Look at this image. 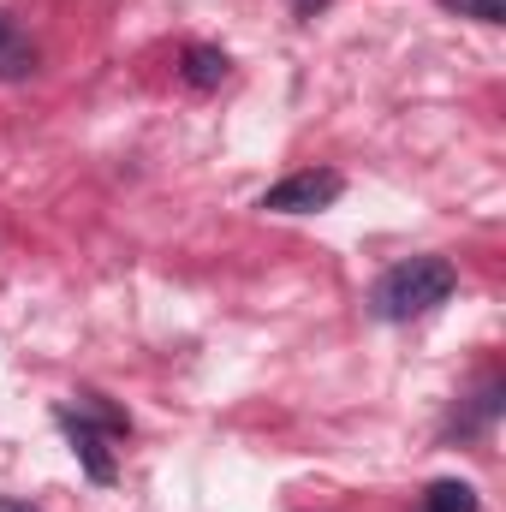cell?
I'll list each match as a JSON object with an SVG mask.
<instances>
[{"label":"cell","instance_id":"obj_2","mask_svg":"<svg viewBox=\"0 0 506 512\" xmlns=\"http://www.w3.org/2000/svg\"><path fill=\"white\" fill-rule=\"evenodd\" d=\"M340 191H346V179H340L334 167H304V173L268 185V191H262V209H268V215H316V209L340 203Z\"/></svg>","mask_w":506,"mask_h":512},{"label":"cell","instance_id":"obj_8","mask_svg":"<svg viewBox=\"0 0 506 512\" xmlns=\"http://www.w3.org/2000/svg\"><path fill=\"white\" fill-rule=\"evenodd\" d=\"M453 6L459 18H477V24H506V0H441Z\"/></svg>","mask_w":506,"mask_h":512},{"label":"cell","instance_id":"obj_1","mask_svg":"<svg viewBox=\"0 0 506 512\" xmlns=\"http://www.w3.org/2000/svg\"><path fill=\"white\" fill-rule=\"evenodd\" d=\"M459 286V268L447 256H411L399 268H387L376 280V316L381 322H411V316H429L435 304H447Z\"/></svg>","mask_w":506,"mask_h":512},{"label":"cell","instance_id":"obj_6","mask_svg":"<svg viewBox=\"0 0 506 512\" xmlns=\"http://www.w3.org/2000/svg\"><path fill=\"white\" fill-rule=\"evenodd\" d=\"M72 417H84L90 429H102V435H126L131 423H126V411L120 405H108L102 393H78V405H66Z\"/></svg>","mask_w":506,"mask_h":512},{"label":"cell","instance_id":"obj_4","mask_svg":"<svg viewBox=\"0 0 506 512\" xmlns=\"http://www.w3.org/2000/svg\"><path fill=\"white\" fill-rule=\"evenodd\" d=\"M36 72V48H30V36L0 12V78L12 84V78H30Z\"/></svg>","mask_w":506,"mask_h":512},{"label":"cell","instance_id":"obj_7","mask_svg":"<svg viewBox=\"0 0 506 512\" xmlns=\"http://www.w3.org/2000/svg\"><path fill=\"white\" fill-rule=\"evenodd\" d=\"M423 512H477V489L471 483H429V495H423Z\"/></svg>","mask_w":506,"mask_h":512},{"label":"cell","instance_id":"obj_10","mask_svg":"<svg viewBox=\"0 0 506 512\" xmlns=\"http://www.w3.org/2000/svg\"><path fill=\"white\" fill-rule=\"evenodd\" d=\"M298 6H304V12H316V6H322V0H298Z\"/></svg>","mask_w":506,"mask_h":512},{"label":"cell","instance_id":"obj_3","mask_svg":"<svg viewBox=\"0 0 506 512\" xmlns=\"http://www.w3.org/2000/svg\"><path fill=\"white\" fill-rule=\"evenodd\" d=\"M60 423H66L72 453H78V465L90 471V483H114V453H108V435H102V429H90L84 417H72L66 405H60Z\"/></svg>","mask_w":506,"mask_h":512},{"label":"cell","instance_id":"obj_5","mask_svg":"<svg viewBox=\"0 0 506 512\" xmlns=\"http://www.w3.org/2000/svg\"><path fill=\"white\" fill-rule=\"evenodd\" d=\"M227 72H233V60H227L221 48H209V42H191V48H185V84H191V90H215Z\"/></svg>","mask_w":506,"mask_h":512},{"label":"cell","instance_id":"obj_9","mask_svg":"<svg viewBox=\"0 0 506 512\" xmlns=\"http://www.w3.org/2000/svg\"><path fill=\"white\" fill-rule=\"evenodd\" d=\"M0 512H36L30 501H0Z\"/></svg>","mask_w":506,"mask_h":512}]
</instances>
